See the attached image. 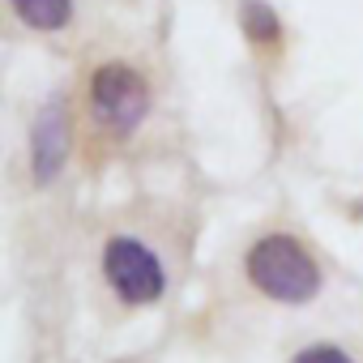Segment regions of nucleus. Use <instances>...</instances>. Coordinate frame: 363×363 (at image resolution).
<instances>
[{"label":"nucleus","instance_id":"f257e3e1","mask_svg":"<svg viewBox=\"0 0 363 363\" xmlns=\"http://www.w3.org/2000/svg\"><path fill=\"white\" fill-rule=\"evenodd\" d=\"M244 278L252 291L282 308H303L325 291V269L308 252V244L291 231H265L244 252Z\"/></svg>","mask_w":363,"mask_h":363},{"label":"nucleus","instance_id":"f03ea898","mask_svg":"<svg viewBox=\"0 0 363 363\" xmlns=\"http://www.w3.org/2000/svg\"><path fill=\"white\" fill-rule=\"evenodd\" d=\"M150 107H154L150 77L137 65H128V60H103L86 77V111H90V124L99 133H107L111 141L137 137V128L150 120Z\"/></svg>","mask_w":363,"mask_h":363},{"label":"nucleus","instance_id":"7ed1b4c3","mask_svg":"<svg viewBox=\"0 0 363 363\" xmlns=\"http://www.w3.org/2000/svg\"><path fill=\"white\" fill-rule=\"evenodd\" d=\"M99 269H103L107 291L124 308H154L167 295V286H171L162 257L145 240H137V235H111V240H103Z\"/></svg>","mask_w":363,"mask_h":363},{"label":"nucleus","instance_id":"20e7f679","mask_svg":"<svg viewBox=\"0 0 363 363\" xmlns=\"http://www.w3.org/2000/svg\"><path fill=\"white\" fill-rule=\"evenodd\" d=\"M73 158V120H69V99L65 94H52L39 111H35V124H30V145H26V162H30V179L39 189L56 184L65 175Z\"/></svg>","mask_w":363,"mask_h":363},{"label":"nucleus","instance_id":"39448f33","mask_svg":"<svg viewBox=\"0 0 363 363\" xmlns=\"http://www.w3.org/2000/svg\"><path fill=\"white\" fill-rule=\"evenodd\" d=\"M9 9L35 35H60L77 18V0H9Z\"/></svg>","mask_w":363,"mask_h":363},{"label":"nucleus","instance_id":"423d86ee","mask_svg":"<svg viewBox=\"0 0 363 363\" xmlns=\"http://www.w3.org/2000/svg\"><path fill=\"white\" fill-rule=\"evenodd\" d=\"M240 30L252 48H278L282 43V18L269 0H240Z\"/></svg>","mask_w":363,"mask_h":363},{"label":"nucleus","instance_id":"0eeeda50","mask_svg":"<svg viewBox=\"0 0 363 363\" xmlns=\"http://www.w3.org/2000/svg\"><path fill=\"white\" fill-rule=\"evenodd\" d=\"M291 363H354V354L337 342H308L291 354Z\"/></svg>","mask_w":363,"mask_h":363}]
</instances>
